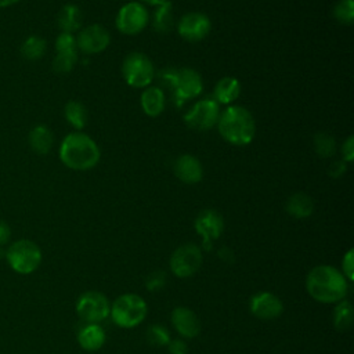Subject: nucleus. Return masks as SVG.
<instances>
[{
    "mask_svg": "<svg viewBox=\"0 0 354 354\" xmlns=\"http://www.w3.org/2000/svg\"><path fill=\"white\" fill-rule=\"evenodd\" d=\"M100 158L101 151L97 142L82 131L69 133L59 145V159L72 170H90L100 162Z\"/></svg>",
    "mask_w": 354,
    "mask_h": 354,
    "instance_id": "obj_1",
    "label": "nucleus"
},
{
    "mask_svg": "<svg viewBox=\"0 0 354 354\" xmlns=\"http://www.w3.org/2000/svg\"><path fill=\"white\" fill-rule=\"evenodd\" d=\"M220 136L230 144L242 147L252 142L256 134V122L252 113L241 105H228L217 120Z\"/></svg>",
    "mask_w": 354,
    "mask_h": 354,
    "instance_id": "obj_2",
    "label": "nucleus"
},
{
    "mask_svg": "<svg viewBox=\"0 0 354 354\" xmlns=\"http://www.w3.org/2000/svg\"><path fill=\"white\" fill-rule=\"evenodd\" d=\"M307 292L321 303H335L344 299L347 281L340 271L330 266L314 267L306 279Z\"/></svg>",
    "mask_w": 354,
    "mask_h": 354,
    "instance_id": "obj_3",
    "label": "nucleus"
},
{
    "mask_svg": "<svg viewBox=\"0 0 354 354\" xmlns=\"http://www.w3.org/2000/svg\"><path fill=\"white\" fill-rule=\"evenodd\" d=\"M160 79L171 90L177 106H183L185 101L196 98L203 91L202 76L192 68L165 69L160 72Z\"/></svg>",
    "mask_w": 354,
    "mask_h": 354,
    "instance_id": "obj_4",
    "label": "nucleus"
},
{
    "mask_svg": "<svg viewBox=\"0 0 354 354\" xmlns=\"http://www.w3.org/2000/svg\"><path fill=\"white\" fill-rule=\"evenodd\" d=\"M109 313L116 325L122 328H133L144 321L147 315V303L138 295L126 293L113 301Z\"/></svg>",
    "mask_w": 354,
    "mask_h": 354,
    "instance_id": "obj_5",
    "label": "nucleus"
},
{
    "mask_svg": "<svg viewBox=\"0 0 354 354\" xmlns=\"http://www.w3.org/2000/svg\"><path fill=\"white\" fill-rule=\"evenodd\" d=\"M122 76L124 82L136 88L148 87L155 77V66L144 53H130L122 64Z\"/></svg>",
    "mask_w": 354,
    "mask_h": 354,
    "instance_id": "obj_6",
    "label": "nucleus"
},
{
    "mask_svg": "<svg viewBox=\"0 0 354 354\" xmlns=\"http://www.w3.org/2000/svg\"><path fill=\"white\" fill-rule=\"evenodd\" d=\"M6 257L14 271L19 274H30L39 267L41 261V252L35 242L21 239L8 248Z\"/></svg>",
    "mask_w": 354,
    "mask_h": 354,
    "instance_id": "obj_7",
    "label": "nucleus"
},
{
    "mask_svg": "<svg viewBox=\"0 0 354 354\" xmlns=\"http://www.w3.org/2000/svg\"><path fill=\"white\" fill-rule=\"evenodd\" d=\"M220 112V105L212 97H206L196 101L185 112L184 122L194 130L205 131L217 124Z\"/></svg>",
    "mask_w": 354,
    "mask_h": 354,
    "instance_id": "obj_8",
    "label": "nucleus"
},
{
    "mask_svg": "<svg viewBox=\"0 0 354 354\" xmlns=\"http://www.w3.org/2000/svg\"><path fill=\"white\" fill-rule=\"evenodd\" d=\"M149 21L148 10L142 3L129 1L122 6L116 14L115 25L124 35H137L145 29Z\"/></svg>",
    "mask_w": 354,
    "mask_h": 354,
    "instance_id": "obj_9",
    "label": "nucleus"
},
{
    "mask_svg": "<svg viewBox=\"0 0 354 354\" xmlns=\"http://www.w3.org/2000/svg\"><path fill=\"white\" fill-rule=\"evenodd\" d=\"M202 264L201 249L194 243H187L177 248L170 257V268L174 275L187 278L194 275Z\"/></svg>",
    "mask_w": 354,
    "mask_h": 354,
    "instance_id": "obj_10",
    "label": "nucleus"
},
{
    "mask_svg": "<svg viewBox=\"0 0 354 354\" xmlns=\"http://www.w3.org/2000/svg\"><path fill=\"white\" fill-rule=\"evenodd\" d=\"M111 307L108 299L95 290L83 293L76 303L77 315L87 322H98L109 315Z\"/></svg>",
    "mask_w": 354,
    "mask_h": 354,
    "instance_id": "obj_11",
    "label": "nucleus"
},
{
    "mask_svg": "<svg viewBox=\"0 0 354 354\" xmlns=\"http://www.w3.org/2000/svg\"><path fill=\"white\" fill-rule=\"evenodd\" d=\"M212 29V22L209 17L203 12L192 11L184 14L177 22L178 35L188 41L203 40Z\"/></svg>",
    "mask_w": 354,
    "mask_h": 354,
    "instance_id": "obj_12",
    "label": "nucleus"
},
{
    "mask_svg": "<svg viewBox=\"0 0 354 354\" xmlns=\"http://www.w3.org/2000/svg\"><path fill=\"white\" fill-rule=\"evenodd\" d=\"M111 43L109 32L100 24H93L83 28L77 37L76 46L84 54L102 53Z\"/></svg>",
    "mask_w": 354,
    "mask_h": 354,
    "instance_id": "obj_13",
    "label": "nucleus"
},
{
    "mask_svg": "<svg viewBox=\"0 0 354 354\" xmlns=\"http://www.w3.org/2000/svg\"><path fill=\"white\" fill-rule=\"evenodd\" d=\"M195 231L203 238V249H212V241L217 239L224 228L223 217L213 209L202 210L195 218Z\"/></svg>",
    "mask_w": 354,
    "mask_h": 354,
    "instance_id": "obj_14",
    "label": "nucleus"
},
{
    "mask_svg": "<svg viewBox=\"0 0 354 354\" xmlns=\"http://www.w3.org/2000/svg\"><path fill=\"white\" fill-rule=\"evenodd\" d=\"M282 301L270 292L256 293L250 300V311L260 319H274L282 314Z\"/></svg>",
    "mask_w": 354,
    "mask_h": 354,
    "instance_id": "obj_15",
    "label": "nucleus"
},
{
    "mask_svg": "<svg viewBox=\"0 0 354 354\" xmlns=\"http://www.w3.org/2000/svg\"><path fill=\"white\" fill-rule=\"evenodd\" d=\"M174 174L185 184H196L203 177V166L196 156L184 153L174 162Z\"/></svg>",
    "mask_w": 354,
    "mask_h": 354,
    "instance_id": "obj_16",
    "label": "nucleus"
},
{
    "mask_svg": "<svg viewBox=\"0 0 354 354\" xmlns=\"http://www.w3.org/2000/svg\"><path fill=\"white\" fill-rule=\"evenodd\" d=\"M171 322L177 332L184 337H195L199 335L201 322L196 314L187 307H177L171 313Z\"/></svg>",
    "mask_w": 354,
    "mask_h": 354,
    "instance_id": "obj_17",
    "label": "nucleus"
},
{
    "mask_svg": "<svg viewBox=\"0 0 354 354\" xmlns=\"http://www.w3.org/2000/svg\"><path fill=\"white\" fill-rule=\"evenodd\" d=\"M140 105L142 112L147 116H151V118L159 116L165 111V105H166L165 91L158 86L145 87V90L141 93V97H140Z\"/></svg>",
    "mask_w": 354,
    "mask_h": 354,
    "instance_id": "obj_18",
    "label": "nucleus"
},
{
    "mask_svg": "<svg viewBox=\"0 0 354 354\" xmlns=\"http://www.w3.org/2000/svg\"><path fill=\"white\" fill-rule=\"evenodd\" d=\"M241 94V84L238 79L232 76L221 77L213 88V100L218 105H230L232 104Z\"/></svg>",
    "mask_w": 354,
    "mask_h": 354,
    "instance_id": "obj_19",
    "label": "nucleus"
},
{
    "mask_svg": "<svg viewBox=\"0 0 354 354\" xmlns=\"http://www.w3.org/2000/svg\"><path fill=\"white\" fill-rule=\"evenodd\" d=\"M83 21L82 10L76 4H65L57 17V24L61 32L73 33L80 29Z\"/></svg>",
    "mask_w": 354,
    "mask_h": 354,
    "instance_id": "obj_20",
    "label": "nucleus"
},
{
    "mask_svg": "<svg viewBox=\"0 0 354 354\" xmlns=\"http://www.w3.org/2000/svg\"><path fill=\"white\" fill-rule=\"evenodd\" d=\"M29 145L30 148L39 153V155H46L50 152L53 148L54 137L51 130L46 124H37L29 131Z\"/></svg>",
    "mask_w": 354,
    "mask_h": 354,
    "instance_id": "obj_21",
    "label": "nucleus"
},
{
    "mask_svg": "<svg viewBox=\"0 0 354 354\" xmlns=\"http://www.w3.org/2000/svg\"><path fill=\"white\" fill-rule=\"evenodd\" d=\"M79 344L87 351H95L105 343V333L97 324H88L77 333Z\"/></svg>",
    "mask_w": 354,
    "mask_h": 354,
    "instance_id": "obj_22",
    "label": "nucleus"
},
{
    "mask_svg": "<svg viewBox=\"0 0 354 354\" xmlns=\"http://www.w3.org/2000/svg\"><path fill=\"white\" fill-rule=\"evenodd\" d=\"M286 212L295 218H306L314 212L313 199L304 192H296L286 201Z\"/></svg>",
    "mask_w": 354,
    "mask_h": 354,
    "instance_id": "obj_23",
    "label": "nucleus"
},
{
    "mask_svg": "<svg viewBox=\"0 0 354 354\" xmlns=\"http://www.w3.org/2000/svg\"><path fill=\"white\" fill-rule=\"evenodd\" d=\"M174 25V14H173V6L169 0L155 7L153 15H152V26L159 33H167L171 30Z\"/></svg>",
    "mask_w": 354,
    "mask_h": 354,
    "instance_id": "obj_24",
    "label": "nucleus"
},
{
    "mask_svg": "<svg viewBox=\"0 0 354 354\" xmlns=\"http://www.w3.org/2000/svg\"><path fill=\"white\" fill-rule=\"evenodd\" d=\"M64 115H65V119L68 120V123L77 130L83 129L87 124V119H88L87 109L80 101L66 102V105L64 108Z\"/></svg>",
    "mask_w": 354,
    "mask_h": 354,
    "instance_id": "obj_25",
    "label": "nucleus"
},
{
    "mask_svg": "<svg viewBox=\"0 0 354 354\" xmlns=\"http://www.w3.org/2000/svg\"><path fill=\"white\" fill-rule=\"evenodd\" d=\"M46 47H47L46 40L40 36L33 35L26 37L21 44V54L24 55V58L29 61H36L44 55Z\"/></svg>",
    "mask_w": 354,
    "mask_h": 354,
    "instance_id": "obj_26",
    "label": "nucleus"
},
{
    "mask_svg": "<svg viewBox=\"0 0 354 354\" xmlns=\"http://www.w3.org/2000/svg\"><path fill=\"white\" fill-rule=\"evenodd\" d=\"M314 149L321 158H330L336 152L335 137L329 133H317L314 137Z\"/></svg>",
    "mask_w": 354,
    "mask_h": 354,
    "instance_id": "obj_27",
    "label": "nucleus"
},
{
    "mask_svg": "<svg viewBox=\"0 0 354 354\" xmlns=\"http://www.w3.org/2000/svg\"><path fill=\"white\" fill-rule=\"evenodd\" d=\"M335 328L340 332L347 330L353 324V307L348 301H342L333 313Z\"/></svg>",
    "mask_w": 354,
    "mask_h": 354,
    "instance_id": "obj_28",
    "label": "nucleus"
},
{
    "mask_svg": "<svg viewBox=\"0 0 354 354\" xmlns=\"http://www.w3.org/2000/svg\"><path fill=\"white\" fill-rule=\"evenodd\" d=\"M77 61V51H55L53 68L58 73H68Z\"/></svg>",
    "mask_w": 354,
    "mask_h": 354,
    "instance_id": "obj_29",
    "label": "nucleus"
},
{
    "mask_svg": "<svg viewBox=\"0 0 354 354\" xmlns=\"http://www.w3.org/2000/svg\"><path fill=\"white\" fill-rule=\"evenodd\" d=\"M333 17L343 25H350L354 21V1L339 0L333 7Z\"/></svg>",
    "mask_w": 354,
    "mask_h": 354,
    "instance_id": "obj_30",
    "label": "nucleus"
},
{
    "mask_svg": "<svg viewBox=\"0 0 354 354\" xmlns=\"http://www.w3.org/2000/svg\"><path fill=\"white\" fill-rule=\"evenodd\" d=\"M147 339L153 346H166L170 342V336L167 330L160 325H153L148 329Z\"/></svg>",
    "mask_w": 354,
    "mask_h": 354,
    "instance_id": "obj_31",
    "label": "nucleus"
},
{
    "mask_svg": "<svg viewBox=\"0 0 354 354\" xmlns=\"http://www.w3.org/2000/svg\"><path fill=\"white\" fill-rule=\"evenodd\" d=\"M55 51H77L76 37L73 33L61 32L55 40Z\"/></svg>",
    "mask_w": 354,
    "mask_h": 354,
    "instance_id": "obj_32",
    "label": "nucleus"
},
{
    "mask_svg": "<svg viewBox=\"0 0 354 354\" xmlns=\"http://www.w3.org/2000/svg\"><path fill=\"white\" fill-rule=\"evenodd\" d=\"M165 277H166V275H165L162 271H155V272H152V274L148 277L147 282H145L148 290H159V289L165 285V281H166Z\"/></svg>",
    "mask_w": 354,
    "mask_h": 354,
    "instance_id": "obj_33",
    "label": "nucleus"
},
{
    "mask_svg": "<svg viewBox=\"0 0 354 354\" xmlns=\"http://www.w3.org/2000/svg\"><path fill=\"white\" fill-rule=\"evenodd\" d=\"M342 155H343V160L346 163L353 160V158H354V138H353V136H348L346 138V141L342 144Z\"/></svg>",
    "mask_w": 354,
    "mask_h": 354,
    "instance_id": "obj_34",
    "label": "nucleus"
},
{
    "mask_svg": "<svg viewBox=\"0 0 354 354\" xmlns=\"http://www.w3.org/2000/svg\"><path fill=\"white\" fill-rule=\"evenodd\" d=\"M346 169H347V163L343 159H337V160H333L329 165L328 171H329L330 177L337 178V177H340V176H343L346 173Z\"/></svg>",
    "mask_w": 354,
    "mask_h": 354,
    "instance_id": "obj_35",
    "label": "nucleus"
},
{
    "mask_svg": "<svg viewBox=\"0 0 354 354\" xmlns=\"http://www.w3.org/2000/svg\"><path fill=\"white\" fill-rule=\"evenodd\" d=\"M353 249H350L343 257V271L348 279H353Z\"/></svg>",
    "mask_w": 354,
    "mask_h": 354,
    "instance_id": "obj_36",
    "label": "nucleus"
},
{
    "mask_svg": "<svg viewBox=\"0 0 354 354\" xmlns=\"http://www.w3.org/2000/svg\"><path fill=\"white\" fill-rule=\"evenodd\" d=\"M169 351L171 354H187L188 347L183 340H171L169 342Z\"/></svg>",
    "mask_w": 354,
    "mask_h": 354,
    "instance_id": "obj_37",
    "label": "nucleus"
},
{
    "mask_svg": "<svg viewBox=\"0 0 354 354\" xmlns=\"http://www.w3.org/2000/svg\"><path fill=\"white\" fill-rule=\"evenodd\" d=\"M10 235H11V231H10L8 224L6 221L0 220V245L6 243L10 239Z\"/></svg>",
    "mask_w": 354,
    "mask_h": 354,
    "instance_id": "obj_38",
    "label": "nucleus"
},
{
    "mask_svg": "<svg viewBox=\"0 0 354 354\" xmlns=\"http://www.w3.org/2000/svg\"><path fill=\"white\" fill-rule=\"evenodd\" d=\"M18 1L19 0H0V7H10Z\"/></svg>",
    "mask_w": 354,
    "mask_h": 354,
    "instance_id": "obj_39",
    "label": "nucleus"
},
{
    "mask_svg": "<svg viewBox=\"0 0 354 354\" xmlns=\"http://www.w3.org/2000/svg\"><path fill=\"white\" fill-rule=\"evenodd\" d=\"M142 3H147V4H149V6H159V4H162V3H165L166 0H141Z\"/></svg>",
    "mask_w": 354,
    "mask_h": 354,
    "instance_id": "obj_40",
    "label": "nucleus"
}]
</instances>
